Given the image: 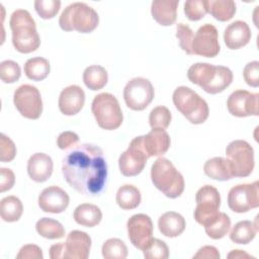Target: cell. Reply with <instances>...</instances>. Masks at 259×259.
<instances>
[{"label": "cell", "instance_id": "f1b7e54d", "mask_svg": "<svg viewBox=\"0 0 259 259\" xmlns=\"http://www.w3.org/2000/svg\"><path fill=\"white\" fill-rule=\"evenodd\" d=\"M206 10L219 21H228L236 13L233 0H206Z\"/></svg>", "mask_w": 259, "mask_h": 259}, {"label": "cell", "instance_id": "ee69618b", "mask_svg": "<svg viewBox=\"0 0 259 259\" xmlns=\"http://www.w3.org/2000/svg\"><path fill=\"white\" fill-rule=\"evenodd\" d=\"M78 142H79L78 135L70 131L61 133L57 139V145L61 150H68L72 147H75Z\"/></svg>", "mask_w": 259, "mask_h": 259}, {"label": "cell", "instance_id": "7a4b0ae2", "mask_svg": "<svg viewBox=\"0 0 259 259\" xmlns=\"http://www.w3.org/2000/svg\"><path fill=\"white\" fill-rule=\"evenodd\" d=\"M187 77L209 94L223 92L233 81V73L228 67L208 63L193 64L187 71Z\"/></svg>", "mask_w": 259, "mask_h": 259}, {"label": "cell", "instance_id": "e575fe53", "mask_svg": "<svg viewBox=\"0 0 259 259\" xmlns=\"http://www.w3.org/2000/svg\"><path fill=\"white\" fill-rule=\"evenodd\" d=\"M101 252L105 259H124L127 256L126 245L117 238L106 240L102 245Z\"/></svg>", "mask_w": 259, "mask_h": 259}, {"label": "cell", "instance_id": "74e56055", "mask_svg": "<svg viewBox=\"0 0 259 259\" xmlns=\"http://www.w3.org/2000/svg\"><path fill=\"white\" fill-rule=\"evenodd\" d=\"M21 76L19 65L12 60H5L0 63V78L4 83H14Z\"/></svg>", "mask_w": 259, "mask_h": 259}, {"label": "cell", "instance_id": "4316f807", "mask_svg": "<svg viewBox=\"0 0 259 259\" xmlns=\"http://www.w3.org/2000/svg\"><path fill=\"white\" fill-rule=\"evenodd\" d=\"M115 200L118 206L128 210L138 207L142 200L140 190L133 184H124L117 189Z\"/></svg>", "mask_w": 259, "mask_h": 259}, {"label": "cell", "instance_id": "836d02e7", "mask_svg": "<svg viewBox=\"0 0 259 259\" xmlns=\"http://www.w3.org/2000/svg\"><path fill=\"white\" fill-rule=\"evenodd\" d=\"M231 229V220L225 212H221L207 226L204 227L206 235L213 240L224 238Z\"/></svg>", "mask_w": 259, "mask_h": 259}, {"label": "cell", "instance_id": "484cf974", "mask_svg": "<svg viewBox=\"0 0 259 259\" xmlns=\"http://www.w3.org/2000/svg\"><path fill=\"white\" fill-rule=\"evenodd\" d=\"M203 171L206 176L219 181L230 180L234 177L228 160L223 157H213L208 159L204 163Z\"/></svg>", "mask_w": 259, "mask_h": 259}, {"label": "cell", "instance_id": "f6af8a7d", "mask_svg": "<svg viewBox=\"0 0 259 259\" xmlns=\"http://www.w3.org/2000/svg\"><path fill=\"white\" fill-rule=\"evenodd\" d=\"M17 259H42L41 249L34 244H27L21 247L18 254L16 255Z\"/></svg>", "mask_w": 259, "mask_h": 259}, {"label": "cell", "instance_id": "d6a6232c", "mask_svg": "<svg viewBox=\"0 0 259 259\" xmlns=\"http://www.w3.org/2000/svg\"><path fill=\"white\" fill-rule=\"evenodd\" d=\"M36 232L44 238L54 240L65 237V229L57 220L51 218H42L35 224Z\"/></svg>", "mask_w": 259, "mask_h": 259}, {"label": "cell", "instance_id": "681fc988", "mask_svg": "<svg viewBox=\"0 0 259 259\" xmlns=\"http://www.w3.org/2000/svg\"><path fill=\"white\" fill-rule=\"evenodd\" d=\"M228 258H234V259H245V258H254L250 254L246 253L243 250H232L228 256Z\"/></svg>", "mask_w": 259, "mask_h": 259}, {"label": "cell", "instance_id": "1f68e13d", "mask_svg": "<svg viewBox=\"0 0 259 259\" xmlns=\"http://www.w3.org/2000/svg\"><path fill=\"white\" fill-rule=\"evenodd\" d=\"M257 231V224H254L250 221H240L232 228L230 239L236 244L246 245L255 238Z\"/></svg>", "mask_w": 259, "mask_h": 259}, {"label": "cell", "instance_id": "b9f144b4", "mask_svg": "<svg viewBox=\"0 0 259 259\" xmlns=\"http://www.w3.org/2000/svg\"><path fill=\"white\" fill-rule=\"evenodd\" d=\"M0 160L1 162H10L15 158L16 147L12 140L4 134L0 135Z\"/></svg>", "mask_w": 259, "mask_h": 259}, {"label": "cell", "instance_id": "9c48e42d", "mask_svg": "<svg viewBox=\"0 0 259 259\" xmlns=\"http://www.w3.org/2000/svg\"><path fill=\"white\" fill-rule=\"evenodd\" d=\"M195 201L196 207L193 212L194 220L202 227H205L220 213V192L212 185H204L197 190Z\"/></svg>", "mask_w": 259, "mask_h": 259}, {"label": "cell", "instance_id": "7dc6e473", "mask_svg": "<svg viewBox=\"0 0 259 259\" xmlns=\"http://www.w3.org/2000/svg\"><path fill=\"white\" fill-rule=\"evenodd\" d=\"M219 259L220 258V253L218 249L213 246H203L201 247L196 254L193 255V259Z\"/></svg>", "mask_w": 259, "mask_h": 259}, {"label": "cell", "instance_id": "ffe728a7", "mask_svg": "<svg viewBox=\"0 0 259 259\" xmlns=\"http://www.w3.org/2000/svg\"><path fill=\"white\" fill-rule=\"evenodd\" d=\"M142 143L148 158L164 155L171 144L170 136L165 130L152 128L147 135L142 136Z\"/></svg>", "mask_w": 259, "mask_h": 259}, {"label": "cell", "instance_id": "44dd1931", "mask_svg": "<svg viewBox=\"0 0 259 259\" xmlns=\"http://www.w3.org/2000/svg\"><path fill=\"white\" fill-rule=\"evenodd\" d=\"M251 29L246 21L236 20L229 24L224 31V40L231 50L245 47L251 39Z\"/></svg>", "mask_w": 259, "mask_h": 259}, {"label": "cell", "instance_id": "5bb4252c", "mask_svg": "<svg viewBox=\"0 0 259 259\" xmlns=\"http://www.w3.org/2000/svg\"><path fill=\"white\" fill-rule=\"evenodd\" d=\"M220 50L219 32L215 26L210 23L201 25L193 35L191 45L192 55L213 58L219 55Z\"/></svg>", "mask_w": 259, "mask_h": 259}, {"label": "cell", "instance_id": "ba28073f", "mask_svg": "<svg viewBox=\"0 0 259 259\" xmlns=\"http://www.w3.org/2000/svg\"><path fill=\"white\" fill-rule=\"evenodd\" d=\"M227 160L234 177H247L254 169V150L243 140L231 142L226 149Z\"/></svg>", "mask_w": 259, "mask_h": 259}, {"label": "cell", "instance_id": "7c38bea8", "mask_svg": "<svg viewBox=\"0 0 259 259\" xmlns=\"http://www.w3.org/2000/svg\"><path fill=\"white\" fill-rule=\"evenodd\" d=\"M229 207L238 213H243L259 205V183L238 184L233 186L228 194Z\"/></svg>", "mask_w": 259, "mask_h": 259}, {"label": "cell", "instance_id": "5b68a950", "mask_svg": "<svg viewBox=\"0 0 259 259\" xmlns=\"http://www.w3.org/2000/svg\"><path fill=\"white\" fill-rule=\"evenodd\" d=\"M98 23V13L83 2H75L68 5L59 18V25L65 31L76 30L88 33L93 31Z\"/></svg>", "mask_w": 259, "mask_h": 259}, {"label": "cell", "instance_id": "7bdbcfd3", "mask_svg": "<svg viewBox=\"0 0 259 259\" xmlns=\"http://www.w3.org/2000/svg\"><path fill=\"white\" fill-rule=\"evenodd\" d=\"M243 76L246 83L251 87H258L259 86V62L253 61L248 63L244 70Z\"/></svg>", "mask_w": 259, "mask_h": 259}, {"label": "cell", "instance_id": "d4e9b609", "mask_svg": "<svg viewBox=\"0 0 259 259\" xmlns=\"http://www.w3.org/2000/svg\"><path fill=\"white\" fill-rule=\"evenodd\" d=\"M73 218L78 225L92 228L101 222L102 212L101 209L95 204L82 203L75 208Z\"/></svg>", "mask_w": 259, "mask_h": 259}, {"label": "cell", "instance_id": "6da1fadb", "mask_svg": "<svg viewBox=\"0 0 259 259\" xmlns=\"http://www.w3.org/2000/svg\"><path fill=\"white\" fill-rule=\"evenodd\" d=\"M62 173L67 183L77 192L91 196L99 194L107 177L103 151L87 143L73 147L63 158Z\"/></svg>", "mask_w": 259, "mask_h": 259}, {"label": "cell", "instance_id": "bcb514c9", "mask_svg": "<svg viewBox=\"0 0 259 259\" xmlns=\"http://www.w3.org/2000/svg\"><path fill=\"white\" fill-rule=\"evenodd\" d=\"M1 178H0V192L10 190L15 182V176L11 169L1 168Z\"/></svg>", "mask_w": 259, "mask_h": 259}, {"label": "cell", "instance_id": "603a6c76", "mask_svg": "<svg viewBox=\"0 0 259 259\" xmlns=\"http://www.w3.org/2000/svg\"><path fill=\"white\" fill-rule=\"evenodd\" d=\"M178 0H155L151 5L153 18L163 26L172 25L176 21Z\"/></svg>", "mask_w": 259, "mask_h": 259}, {"label": "cell", "instance_id": "2e32d148", "mask_svg": "<svg viewBox=\"0 0 259 259\" xmlns=\"http://www.w3.org/2000/svg\"><path fill=\"white\" fill-rule=\"evenodd\" d=\"M153 222L149 215L145 213L132 215L126 223L131 243L143 251L153 240Z\"/></svg>", "mask_w": 259, "mask_h": 259}, {"label": "cell", "instance_id": "4fadbf2b", "mask_svg": "<svg viewBox=\"0 0 259 259\" xmlns=\"http://www.w3.org/2000/svg\"><path fill=\"white\" fill-rule=\"evenodd\" d=\"M148 156L144 150L142 136L135 138L128 148L119 156L118 167L123 176L132 177L140 174L147 163Z\"/></svg>", "mask_w": 259, "mask_h": 259}, {"label": "cell", "instance_id": "ac0fdd59", "mask_svg": "<svg viewBox=\"0 0 259 259\" xmlns=\"http://www.w3.org/2000/svg\"><path fill=\"white\" fill-rule=\"evenodd\" d=\"M90 248L91 238L87 233L71 231L64 242V259H87Z\"/></svg>", "mask_w": 259, "mask_h": 259}, {"label": "cell", "instance_id": "9a60e30c", "mask_svg": "<svg viewBox=\"0 0 259 259\" xmlns=\"http://www.w3.org/2000/svg\"><path fill=\"white\" fill-rule=\"evenodd\" d=\"M229 112L238 117L259 115V94L238 89L230 94L227 100Z\"/></svg>", "mask_w": 259, "mask_h": 259}, {"label": "cell", "instance_id": "4dcf8cb0", "mask_svg": "<svg viewBox=\"0 0 259 259\" xmlns=\"http://www.w3.org/2000/svg\"><path fill=\"white\" fill-rule=\"evenodd\" d=\"M22 212L23 205L18 197L14 195H9L1 199L0 215L4 222H17L21 218Z\"/></svg>", "mask_w": 259, "mask_h": 259}, {"label": "cell", "instance_id": "d6986e66", "mask_svg": "<svg viewBox=\"0 0 259 259\" xmlns=\"http://www.w3.org/2000/svg\"><path fill=\"white\" fill-rule=\"evenodd\" d=\"M85 103V92L78 85H70L64 88L59 96V109L65 115H75Z\"/></svg>", "mask_w": 259, "mask_h": 259}, {"label": "cell", "instance_id": "f546056e", "mask_svg": "<svg viewBox=\"0 0 259 259\" xmlns=\"http://www.w3.org/2000/svg\"><path fill=\"white\" fill-rule=\"evenodd\" d=\"M51 71L50 62L42 57L28 59L24 64V74L32 81H41L48 77Z\"/></svg>", "mask_w": 259, "mask_h": 259}, {"label": "cell", "instance_id": "cb8c5ba5", "mask_svg": "<svg viewBox=\"0 0 259 259\" xmlns=\"http://www.w3.org/2000/svg\"><path fill=\"white\" fill-rule=\"evenodd\" d=\"M186 227L184 218L175 211H167L158 220L159 231L168 238H175L181 235Z\"/></svg>", "mask_w": 259, "mask_h": 259}, {"label": "cell", "instance_id": "f35d334b", "mask_svg": "<svg viewBox=\"0 0 259 259\" xmlns=\"http://www.w3.org/2000/svg\"><path fill=\"white\" fill-rule=\"evenodd\" d=\"M61 7L59 0H36L34 9L42 19H51L57 15Z\"/></svg>", "mask_w": 259, "mask_h": 259}, {"label": "cell", "instance_id": "277c9868", "mask_svg": "<svg viewBox=\"0 0 259 259\" xmlns=\"http://www.w3.org/2000/svg\"><path fill=\"white\" fill-rule=\"evenodd\" d=\"M151 179L154 186L169 198H177L184 191L182 174L167 158L160 157L153 163Z\"/></svg>", "mask_w": 259, "mask_h": 259}, {"label": "cell", "instance_id": "7402d4cb", "mask_svg": "<svg viewBox=\"0 0 259 259\" xmlns=\"http://www.w3.org/2000/svg\"><path fill=\"white\" fill-rule=\"evenodd\" d=\"M54 163L52 158L45 153H35L27 161V173L35 182L47 181L53 173Z\"/></svg>", "mask_w": 259, "mask_h": 259}, {"label": "cell", "instance_id": "8d00e7d4", "mask_svg": "<svg viewBox=\"0 0 259 259\" xmlns=\"http://www.w3.org/2000/svg\"><path fill=\"white\" fill-rule=\"evenodd\" d=\"M143 253L147 259H167L169 257V248L164 241L153 238L151 243L143 250Z\"/></svg>", "mask_w": 259, "mask_h": 259}, {"label": "cell", "instance_id": "83f0119b", "mask_svg": "<svg viewBox=\"0 0 259 259\" xmlns=\"http://www.w3.org/2000/svg\"><path fill=\"white\" fill-rule=\"evenodd\" d=\"M107 81V71L100 65H91L83 72V82L90 90L96 91L102 89Z\"/></svg>", "mask_w": 259, "mask_h": 259}, {"label": "cell", "instance_id": "8992f818", "mask_svg": "<svg viewBox=\"0 0 259 259\" xmlns=\"http://www.w3.org/2000/svg\"><path fill=\"white\" fill-rule=\"evenodd\" d=\"M172 99L176 109L191 123L200 124L207 119L209 109L206 101L189 87H177Z\"/></svg>", "mask_w": 259, "mask_h": 259}, {"label": "cell", "instance_id": "8fae6325", "mask_svg": "<svg viewBox=\"0 0 259 259\" xmlns=\"http://www.w3.org/2000/svg\"><path fill=\"white\" fill-rule=\"evenodd\" d=\"M13 103L19 113L28 119H37L42 112V100L38 89L29 84L19 86L13 94Z\"/></svg>", "mask_w": 259, "mask_h": 259}, {"label": "cell", "instance_id": "30bf717a", "mask_svg": "<svg viewBox=\"0 0 259 259\" xmlns=\"http://www.w3.org/2000/svg\"><path fill=\"white\" fill-rule=\"evenodd\" d=\"M155 90L152 83L143 77L130 80L123 88V99L126 106L133 110H144L153 100Z\"/></svg>", "mask_w": 259, "mask_h": 259}, {"label": "cell", "instance_id": "d590c367", "mask_svg": "<svg viewBox=\"0 0 259 259\" xmlns=\"http://www.w3.org/2000/svg\"><path fill=\"white\" fill-rule=\"evenodd\" d=\"M172 119L170 110L163 105L156 106L153 108L149 115V123L152 128L165 130L169 126Z\"/></svg>", "mask_w": 259, "mask_h": 259}, {"label": "cell", "instance_id": "c3c4849f", "mask_svg": "<svg viewBox=\"0 0 259 259\" xmlns=\"http://www.w3.org/2000/svg\"><path fill=\"white\" fill-rule=\"evenodd\" d=\"M50 258L52 259H64V242L57 243L51 246Z\"/></svg>", "mask_w": 259, "mask_h": 259}, {"label": "cell", "instance_id": "60d3db41", "mask_svg": "<svg viewBox=\"0 0 259 259\" xmlns=\"http://www.w3.org/2000/svg\"><path fill=\"white\" fill-rule=\"evenodd\" d=\"M193 31L192 29L184 23H178L176 25V37L179 40L180 48L188 55H192L191 45L193 40Z\"/></svg>", "mask_w": 259, "mask_h": 259}, {"label": "cell", "instance_id": "ab89813d", "mask_svg": "<svg viewBox=\"0 0 259 259\" xmlns=\"http://www.w3.org/2000/svg\"><path fill=\"white\" fill-rule=\"evenodd\" d=\"M184 13L187 18L192 21H197L205 16L206 0H188L184 2Z\"/></svg>", "mask_w": 259, "mask_h": 259}, {"label": "cell", "instance_id": "e0dca14e", "mask_svg": "<svg viewBox=\"0 0 259 259\" xmlns=\"http://www.w3.org/2000/svg\"><path fill=\"white\" fill-rule=\"evenodd\" d=\"M38 206L45 212L61 213L69 205L70 197L68 193L59 186H49L38 195Z\"/></svg>", "mask_w": 259, "mask_h": 259}, {"label": "cell", "instance_id": "3957f363", "mask_svg": "<svg viewBox=\"0 0 259 259\" xmlns=\"http://www.w3.org/2000/svg\"><path fill=\"white\" fill-rule=\"evenodd\" d=\"M9 26L12 31V44L17 52L29 54L38 49L40 38L35 21L27 10H15L11 14Z\"/></svg>", "mask_w": 259, "mask_h": 259}, {"label": "cell", "instance_id": "52a82bcc", "mask_svg": "<svg viewBox=\"0 0 259 259\" xmlns=\"http://www.w3.org/2000/svg\"><path fill=\"white\" fill-rule=\"evenodd\" d=\"M91 110L97 124L103 130H116L122 123L123 115L118 100L110 93L97 94L93 98Z\"/></svg>", "mask_w": 259, "mask_h": 259}]
</instances>
